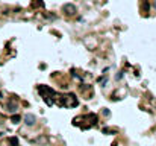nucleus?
Segmentation results:
<instances>
[{"instance_id":"2","label":"nucleus","mask_w":156,"mask_h":146,"mask_svg":"<svg viewBox=\"0 0 156 146\" xmlns=\"http://www.w3.org/2000/svg\"><path fill=\"white\" fill-rule=\"evenodd\" d=\"M64 12L67 14V15H74L76 14V6L74 5H70V3H67V5H64Z\"/></svg>"},{"instance_id":"3","label":"nucleus","mask_w":156,"mask_h":146,"mask_svg":"<svg viewBox=\"0 0 156 146\" xmlns=\"http://www.w3.org/2000/svg\"><path fill=\"white\" fill-rule=\"evenodd\" d=\"M24 122H26V125L32 126V125L35 123V116H33V114H26V116H24Z\"/></svg>"},{"instance_id":"1","label":"nucleus","mask_w":156,"mask_h":146,"mask_svg":"<svg viewBox=\"0 0 156 146\" xmlns=\"http://www.w3.org/2000/svg\"><path fill=\"white\" fill-rule=\"evenodd\" d=\"M39 90H42V91H39V93H42V94H44V91H47L52 98L55 96V91H53L52 88H49V87H44V88H42V87H39ZM44 101H47V104H49V105H52V104H53V102H52V99H50L49 96H44Z\"/></svg>"},{"instance_id":"5","label":"nucleus","mask_w":156,"mask_h":146,"mask_svg":"<svg viewBox=\"0 0 156 146\" xmlns=\"http://www.w3.org/2000/svg\"><path fill=\"white\" fill-rule=\"evenodd\" d=\"M144 11L149 12V3H147V2H144Z\"/></svg>"},{"instance_id":"7","label":"nucleus","mask_w":156,"mask_h":146,"mask_svg":"<svg viewBox=\"0 0 156 146\" xmlns=\"http://www.w3.org/2000/svg\"><path fill=\"white\" fill-rule=\"evenodd\" d=\"M11 143L14 146H17V139H11Z\"/></svg>"},{"instance_id":"6","label":"nucleus","mask_w":156,"mask_h":146,"mask_svg":"<svg viewBox=\"0 0 156 146\" xmlns=\"http://www.w3.org/2000/svg\"><path fill=\"white\" fill-rule=\"evenodd\" d=\"M12 120H14V122H15V123H17V122H18V120H20V116H14V117H12Z\"/></svg>"},{"instance_id":"4","label":"nucleus","mask_w":156,"mask_h":146,"mask_svg":"<svg viewBox=\"0 0 156 146\" xmlns=\"http://www.w3.org/2000/svg\"><path fill=\"white\" fill-rule=\"evenodd\" d=\"M32 8H41V6H44V2L42 0H32Z\"/></svg>"}]
</instances>
